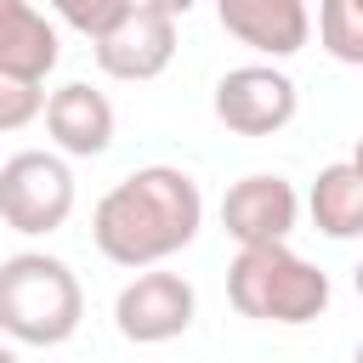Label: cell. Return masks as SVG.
I'll return each instance as SVG.
<instances>
[{"label":"cell","mask_w":363,"mask_h":363,"mask_svg":"<svg viewBox=\"0 0 363 363\" xmlns=\"http://www.w3.org/2000/svg\"><path fill=\"white\" fill-rule=\"evenodd\" d=\"M204 227V193L182 164H142L119 176L96 210H91V238L113 267L147 272L182 255Z\"/></svg>","instance_id":"cell-1"},{"label":"cell","mask_w":363,"mask_h":363,"mask_svg":"<svg viewBox=\"0 0 363 363\" xmlns=\"http://www.w3.org/2000/svg\"><path fill=\"white\" fill-rule=\"evenodd\" d=\"M85 318V289L62 255L17 250L0 261V335L11 346H62Z\"/></svg>","instance_id":"cell-2"},{"label":"cell","mask_w":363,"mask_h":363,"mask_svg":"<svg viewBox=\"0 0 363 363\" xmlns=\"http://www.w3.org/2000/svg\"><path fill=\"white\" fill-rule=\"evenodd\" d=\"M329 272L312 267L306 255H295L289 244H255V250H238L233 267H227V301L238 318H255V323H284V329H301L312 318L329 312Z\"/></svg>","instance_id":"cell-3"},{"label":"cell","mask_w":363,"mask_h":363,"mask_svg":"<svg viewBox=\"0 0 363 363\" xmlns=\"http://www.w3.org/2000/svg\"><path fill=\"white\" fill-rule=\"evenodd\" d=\"M74 170L62 153L23 147L0 164V221L23 238H45L74 216Z\"/></svg>","instance_id":"cell-4"},{"label":"cell","mask_w":363,"mask_h":363,"mask_svg":"<svg viewBox=\"0 0 363 363\" xmlns=\"http://www.w3.org/2000/svg\"><path fill=\"white\" fill-rule=\"evenodd\" d=\"M210 108L233 136H278L295 119L301 91L278 62H238V68H227L216 79Z\"/></svg>","instance_id":"cell-5"},{"label":"cell","mask_w":363,"mask_h":363,"mask_svg":"<svg viewBox=\"0 0 363 363\" xmlns=\"http://www.w3.org/2000/svg\"><path fill=\"white\" fill-rule=\"evenodd\" d=\"M193 312H199V295L182 272H164V267H147L136 272L119 295H113V329L130 340V346H164V340H182L193 329Z\"/></svg>","instance_id":"cell-6"},{"label":"cell","mask_w":363,"mask_h":363,"mask_svg":"<svg viewBox=\"0 0 363 363\" xmlns=\"http://www.w3.org/2000/svg\"><path fill=\"white\" fill-rule=\"evenodd\" d=\"M301 221V193L289 176L278 170H250L238 176L227 193H221V227L238 250H255V244H289Z\"/></svg>","instance_id":"cell-7"},{"label":"cell","mask_w":363,"mask_h":363,"mask_svg":"<svg viewBox=\"0 0 363 363\" xmlns=\"http://www.w3.org/2000/svg\"><path fill=\"white\" fill-rule=\"evenodd\" d=\"M91 57L108 79H125V85H142V79H159L176 57V17L153 11V6H130L113 28H102L91 40Z\"/></svg>","instance_id":"cell-8"},{"label":"cell","mask_w":363,"mask_h":363,"mask_svg":"<svg viewBox=\"0 0 363 363\" xmlns=\"http://www.w3.org/2000/svg\"><path fill=\"white\" fill-rule=\"evenodd\" d=\"M216 17L238 45H250L255 57H272V62L306 51V40H312L306 0H216Z\"/></svg>","instance_id":"cell-9"},{"label":"cell","mask_w":363,"mask_h":363,"mask_svg":"<svg viewBox=\"0 0 363 363\" xmlns=\"http://www.w3.org/2000/svg\"><path fill=\"white\" fill-rule=\"evenodd\" d=\"M113 102L85 85V79H68L57 91H45V130H51V147L62 159H96L113 147Z\"/></svg>","instance_id":"cell-10"},{"label":"cell","mask_w":363,"mask_h":363,"mask_svg":"<svg viewBox=\"0 0 363 363\" xmlns=\"http://www.w3.org/2000/svg\"><path fill=\"white\" fill-rule=\"evenodd\" d=\"M57 57H62V45H57V28L45 23V11L34 0H0V74L45 85Z\"/></svg>","instance_id":"cell-11"},{"label":"cell","mask_w":363,"mask_h":363,"mask_svg":"<svg viewBox=\"0 0 363 363\" xmlns=\"http://www.w3.org/2000/svg\"><path fill=\"white\" fill-rule=\"evenodd\" d=\"M306 210H312V227L323 238H340V244L363 238V170L352 159L323 164L312 193H306Z\"/></svg>","instance_id":"cell-12"},{"label":"cell","mask_w":363,"mask_h":363,"mask_svg":"<svg viewBox=\"0 0 363 363\" xmlns=\"http://www.w3.org/2000/svg\"><path fill=\"white\" fill-rule=\"evenodd\" d=\"M318 45L346 62V68H363V11L352 0H323L318 6Z\"/></svg>","instance_id":"cell-13"},{"label":"cell","mask_w":363,"mask_h":363,"mask_svg":"<svg viewBox=\"0 0 363 363\" xmlns=\"http://www.w3.org/2000/svg\"><path fill=\"white\" fill-rule=\"evenodd\" d=\"M45 6H51V11L74 28V34L96 40V34H102V28H113V23H119L136 0H45Z\"/></svg>","instance_id":"cell-14"},{"label":"cell","mask_w":363,"mask_h":363,"mask_svg":"<svg viewBox=\"0 0 363 363\" xmlns=\"http://www.w3.org/2000/svg\"><path fill=\"white\" fill-rule=\"evenodd\" d=\"M40 113H45V91H40L34 79L0 74V130H23V125H34Z\"/></svg>","instance_id":"cell-15"},{"label":"cell","mask_w":363,"mask_h":363,"mask_svg":"<svg viewBox=\"0 0 363 363\" xmlns=\"http://www.w3.org/2000/svg\"><path fill=\"white\" fill-rule=\"evenodd\" d=\"M142 6H153V11H164V17H187L199 0H142Z\"/></svg>","instance_id":"cell-16"},{"label":"cell","mask_w":363,"mask_h":363,"mask_svg":"<svg viewBox=\"0 0 363 363\" xmlns=\"http://www.w3.org/2000/svg\"><path fill=\"white\" fill-rule=\"evenodd\" d=\"M0 363H23V357H17V346H11V340H0Z\"/></svg>","instance_id":"cell-17"},{"label":"cell","mask_w":363,"mask_h":363,"mask_svg":"<svg viewBox=\"0 0 363 363\" xmlns=\"http://www.w3.org/2000/svg\"><path fill=\"white\" fill-rule=\"evenodd\" d=\"M352 164H357V170H363V136H357V147H352Z\"/></svg>","instance_id":"cell-18"},{"label":"cell","mask_w":363,"mask_h":363,"mask_svg":"<svg viewBox=\"0 0 363 363\" xmlns=\"http://www.w3.org/2000/svg\"><path fill=\"white\" fill-rule=\"evenodd\" d=\"M352 284H357V295H363V261H357V272H352Z\"/></svg>","instance_id":"cell-19"},{"label":"cell","mask_w":363,"mask_h":363,"mask_svg":"<svg viewBox=\"0 0 363 363\" xmlns=\"http://www.w3.org/2000/svg\"><path fill=\"white\" fill-rule=\"evenodd\" d=\"M352 363H363V340H357V357H352Z\"/></svg>","instance_id":"cell-20"},{"label":"cell","mask_w":363,"mask_h":363,"mask_svg":"<svg viewBox=\"0 0 363 363\" xmlns=\"http://www.w3.org/2000/svg\"><path fill=\"white\" fill-rule=\"evenodd\" d=\"M352 6H357V11H363V0H352Z\"/></svg>","instance_id":"cell-21"}]
</instances>
